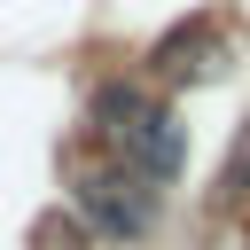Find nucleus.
Wrapping results in <instances>:
<instances>
[{"label":"nucleus","instance_id":"f03ea898","mask_svg":"<svg viewBox=\"0 0 250 250\" xmlns=\"http://www.w3.org/2000/svg\"><path fill=\"white\" fill-rule=\"evenodd\" d=\"M70 203H78V219H86L102 242H141V234L156 227V188L133 180L125 164H94V172H78Z\"/></svg>","mask_w":250,"mask_h":250},{"label":"nucleus","instance_id":"20e7f679","mask_svg":"<svg viewBox=\"0 0 250 250\" xmlns=\"http://www.w3.org/2000/svg\"><path fill=\"white\" fill-rule=\"evenodd\" d=\"M242 172H250V164H242Z\"/></svg>","mask_w":250,"mask_h":250},{"label":"nucleus","instance_id":"f257e3e1","mask_svg":"<svg viewBox=\"0 0 250 250\" xmlns=\"http://www.w3.org/2000/svg\"><path fill=\"white\" fill-rule=\"evenodd\" d=\"M94 125H102V141L117 148V164H125L133 180H148V188H172V180H180V164H188V125H180V109L148 102L141 86H102V94H94Z\"/></svg>","mask_w":250,"mask_h":250},{"label":"nucleus","instance_id":"7ed1b4c3","mask_svg":"<svg viewBox=\"0 0 250 250\" xmlns=\"http://www.w3.org/2000/svg\"><path fill=\"white\" fill-rule=\"evenodd\" d=\"M211 31H219L211 16H188V23H172V31L148 47V62H156L164 78H211V62H219V55H211Z\"/></svg>","mask_w":250,"mask_h":250}]
</instances>
